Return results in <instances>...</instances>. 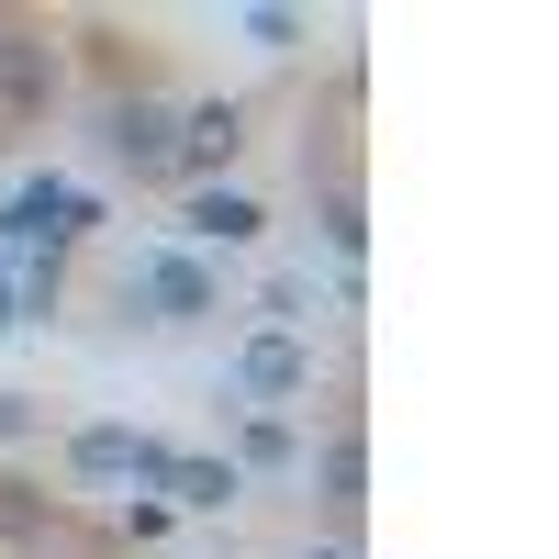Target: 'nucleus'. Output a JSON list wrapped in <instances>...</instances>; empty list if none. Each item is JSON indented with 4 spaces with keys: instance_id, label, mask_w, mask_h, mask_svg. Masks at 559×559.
Listing matches in <instances>:
<instances>
[{
    "instance_id": "obj_1",
    "label": "nucleus",
    "mask_w": 559,
    "mask_h": 559,
    "mask_svg": "<svg viewBox=\"0 0 559 559\" xmlns=\"http://www.w3.org/2000/svg\"><path fill=\"white\" fill-rule=\"evenodd\" d=\"M68 459H79V481H168V459H179V448L134 437V426H90Z\"/></svg>"
},
{
    "instance_id": "obj_2",
    "label": "nucleus",
    "mask_w": 559,
    "mask_h": 559,
    "mask_svg": "<svg viewBox=\"0 0 559 559\" xmlns=\"http://www.w3.org/2000/svg\"><path fill=\"white\" fill-rule=\"evenodd\" d=\"M302 381H313V358H302V336H280V324L236 358V392H258V403H292Z\"/></svg>"
},
{
    "instance_id": "obj_3",
    "label": "nucleus",
    "mask_w": 559,
    "mask_h": 559,
    "mask_svg": "<svg viewBox=\"0 0 559 559\" xmlns=\"http://www.w3.org/2000/svg\"><path fill=\"white\" fill-rule=\"evenodd\" d=\"M134 292H146L168 324H191V313H213V280L191 269V258H146V269H134Z\"/></svg>"
},
{
    "instance_id": "obj_4",
    "label": "nucleus",
    "mask_w": 559,
    "mask_h": 559,
    "mask_svg": "<svg viewBox=\"0 0 559 559\" xmlns=\"http://www.w3.org/2000/svg\"><path fill=\"white\" fill-rule=\"evenodd\" d=\"M179 515H224L236 503V459H168V481H157Z\"/></svg>"
},
{
    "instance_id": "obj_5",
    "label": "nucleus",
    "mask_w": 559,
    "mask_h": 559,
    "mask_svg": "<svg viewBox=\"0 0 559 559\" xmlns=\"http://www.w3.org/2000/svg\"><path fill=\"white\" fill-rule=\"evenodd\" d=\"M168 146H179V123H168L157 102H123V112H112V157H134V168H168Z\"/></svg>"
},
{
    "instance_id": "obj_6",
    "label": "nucleus",
    "mask_w": 559,
    "mask_h": 559,
    "mask_svg": "<svg viewBox=\"0 0 559 559\" xmlns=\"http://www.w3.org/2000/svg\"><path fill=\"white\" fill-rule=\"evenodd\" d=\"M168 157H179V168H224V157H236V102H202L191 123H179Z\"/></svg>"
},
{
    "instance_id": "obj_7",
    "label": "nucleus",
    "mask_w": 559,
    "mask_h": 559,
    "mask_svg": "<svg viewBox=\"0 0 559 559\" xmlns=\"http://www.w3.org/2000/svg\"><path fill=\"white\" fill-rule=\"evenodd\" d=\"M258 224H269V213H258L247 191H202V202H191V236H213V247H247Z\"/></svg>"
},
{
    "instance_id": "obj_8",
    "label": "nucleus",
    "mask_w": 559,
    "mask_h": 559,
    "mask_svg": "<svg viewBox=\"0 0 559 559\" xmlns=\"http://www.w3.org/2000/svg\"><path fill=\"white\" fill-rule=\"evenodd\" d=\"M324 503H347V515L369 503V448H358V437H336V448H324Z\"/></svg>"
},
{
    "instance_id": "obj_9",
    "label": "nucleus",
    "mask_w": 559,
    "mask_h": 559,
    "mask_svg": "<svg viewBox=\"0 0 559 559\" xmlns=\"http://www.w3.org/2000/svg\"><path fill=\"white\" fill-rule=\"evenodd\" d=\"M247 471H292V426H280V414L247 426Z\"/></svg>"
},
{
    "instance_id": "obj_10",
    "label": "nucleus",
    "mask_w": 559,
    "mask_h": 559,
    "mask_svg": "<svg viewBox=\"0 0 559 559\" xmlns=\"http://www.w3.org/2000/svg\"><path fill=\"white\" fill-rule=\"evenodd\" d=\"M57 526V503H34V492H0V537H45Z\"/></svg>"
},
{
    "instance_id": "obj_11",
    "label": "nucleus",
    "mask_w": 559,
    "mask_h": 559,
    "mask_svg": "<svg viewBox=\"0 0 559 559\" xmlns=\"http://www.w3.org/2000/svg\"><path fill=\"white\" fill-rule=\"evenodd\" d=\"M0 437H34V403L23 392H0Z\"/></svg>"
},
{
    "instance_id": "obj_12",
    "label": "nucleus",
    "mask_w": 559,
    "mask_h": 559,
    "mask_svg": "<svg viewBox=\"0 0 559 559\" xmlns=\"http://www.w3.org/2000/svg\"><path fill=\"white\" fill-rule=\"evenodd\" d=\"M324 559H358V548H324Z\"/></svg>"
}]
</instances>
